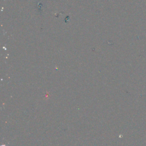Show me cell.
I'll return each instance as SVG.
<instances>
[{"instance_id":"1","label":"cell","mask_w":146,"mask_h":146,"mask_svg":"<svg viewBox=\"0 0 146 146\" xmlns=\"http://www.w3.org/2000/svg\"><path fill=\"white\" fill-rule=\"evenodd\" d=\"M1 146H6V145H1Z\"/></svg>"}]
</instances>
